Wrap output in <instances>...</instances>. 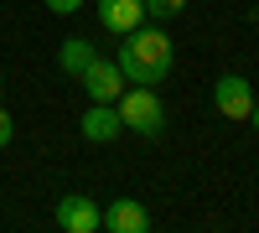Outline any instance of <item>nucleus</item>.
Wrapping results in <instances>:
<instances>
[{"mask_svg": "<svg viewBox=\"0 0 259 233\" xmlns=\"http://www.w3.org/2000/svg\"><path fill=\"white\" fill-rule=\"evenodd\" d=\"M212 109H218L223 119H249V109H254L249 73H223L218 83H212Z\"/></svg>", "mask_w": 259, "mask_h": 233, "instance_id": "3", "label": "nucleus"}, {"mask_svg": "<svg viewBox=\"0 0 259 233\" xmlns=\"http://www.w3.org/2000/svg\"><path fill=\"white\" fill-rule=\"evenodd\" d=\"M119 73L124 83H140V88H161V83L171 78V62H177V47H171V36L156 26V21H140L135 31L119 36Z\"/></svg>", "mask_w": 259, "mask_h": 233, "instance_id": "1", "label": "nucleus"}, {"mask_svg": "<svg viewBox=\"0 0 259 233\" xmlns=\"http://www.w3.org/2000/svg\"><path fill=\"white\" fill-rule=\"evenodd\" d=\"M41 6H47L52 16H73V11H83V6H89V0H41Z\"/></svg>", "mask_w": 259, "mask_h": 233, "instance_id": "11", "label": "nucleus"}, {"mask_svg": "<svg viewBox=\"0 0 259 233\" xmlns=\"http://www.w3.org/2000/svg\"><path fill=\"white\" fill-rule=\"evenodd\" d=\"M104 228L109 233H150V207L140 197H114L104 207Z\"/></svg>", "mask_w": 259, "mask_h": 233, "instance_id": "6", "label": "nucleus"}, {"mask_svg": "<svg viewBox=\"0 0 259 233\" xmlns=\"http://www.w3.org/2000/svg\"><path fill=\"white\" fill-rule=\"evenodd\" d=\"M11 140H16V119H11L6 109H0V151H6V145H11Z\"/></svg>", "mask_w": 259, "mask_h": 233, "instance_id": "12", "label": "nucleus"}, {"mask_svg": "<svg viewBox=\"0 0 259 233\" xmlns=\"http://www.w3.org/2000/svg\"><path fill=\"white\" fill-rule=\"evenodd\" d=\"M0 88H6V73H0Z\"/></svg>", "mask_w": 259, "mask_h": 233, "instance_id": "14", "label": "nucleus"}, {"mask_svg": "<svg viewBox=\"0 0 259 233\" xmlns=\"http://www.w3.org/2000/svg\"><path fill=\"white\" fill-rule=\"evenodd\" d=\"M94 57H99V52H94V47H89L83 36H68V41L57 47V68L68 73V78H83V73H89V62H94Z\"/></svg>", "mask_w": 259, "mask_h": 233, "instance_id": "9", "label": "nucleus"}, {"mask_svg": "<svg viewBox=\"0 0 259 233\" xmlns=\"http://www.w3.org/2000/svg\"><path fill=\"white\" fill-rule=\"evenodd\" d=\"M57 228L62 233H99L104 228V207L94 202V197H62L57 202Z\"/></svg>", "mask_w": 259, "mask_h": 233, "instance_id": "5", "label": "nucleus"}, {"mask_svg": "<svg viewBox=\"0 0 259 233\" xmlns=\"http://www.w3.org/2000/svg\"><path fill=\"white\" fill-rule=\"evenodd\" d=\"M249 124H254V130H259V94H254V109H249Z\"/></svg>", "mask_w": 259, "mask_h": 233, "instance_id": "13", "label": "nucleus"}, {"mask_svg": "<svg viewBox=\"0 0 259 233\" xmlns=\"http://www.w3.org/2000/svg\"><path fill=\"white\" fill-rule=\"evenodd\" d=\"M78 83H83V94H89V104H114V99L130 88L124 73H119V62H104V57H94L89 73H83Z\"/></svg>", "mask_w": 259, "mask_h": 233, "instance_id": "4", "label": "nucleus"}, {"mask_svg": "<svg viewBox=\"0 0 259 233\" xmlns=\"http://www.w3.org/2000/svg\"><path fill=\"white\" fill-rule=\"evenodd\" d=\"M114 109H119V124H124V130H135V135H161V130H166V109H161L156 88L130 83V88L114 99Z\"/></svg>", "mask_w": 259, "mask_h": 233, "instance_id": "2", "label": "nucleus"}, {"mask_svg": "<svg viewBox=\"0 0 259 233\" xmlns=\"http://www.w3.org/2000/svg\"><path fill=\"white\" fill-rule=\"evenodd\" d=\"M182 11H187V0H145V21H171Z\"/></svg>", "mask_w": 259, "mask_h": 233, "instance_id": "10", "label": "nucleus"}, {"mask_svg": "<svg viewBox=\"0 0 259 233\" xmlns=\"http://www.w3.org/2000/svg\"><path fill=\"white\" fill-rule=\"evenodd\" d=\"M119 130H124V124H119V109H114V104H89V114L78 119V135L89 140V145H109Z\"/></svg>", "mask_w": 259, "mask_h": 233, "instance_id": "7", "label": "nucleus"}, {"mask_svg": "<svg viewBox=\"0 0 259 233\" xmlns=\"http://www.w3.org/2000/svg\"><path fill=\"white\" fill-rule=\"evenodd\" d=\"M145 21V0H99V26L104 31H135Z\"/></svg>", "mask_w": 259, "mask_h": 233, "instance_id": "8", "label": "nucleus"}]
</instances>
